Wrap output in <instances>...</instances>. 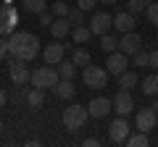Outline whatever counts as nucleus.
I'll use <instances>...</instances> for the list:
<instances>
[{"mask_svg": "<svg viewBox=\"0 0 158 147\" xmlns=\"http://www.w3.org/2000/svg\"><path fill=\"white\" fill-rule=\"evenodd\" d=\"M132 58H135V66H150V53L142 50V47H140V50H137Z\"/></svg>", "mask_w": 158, "mask_h": 147, "instance_id": "30", "label": "nucleus"}, {"mask_svg": "<svg viewBox=\"0 0 158 147\" xmlns=\"http://www.w3.org/2000/svg\"><path fill=\"white\" fill-rule=\"evenodd\" d=\"M90 37H92V29L85 26V24H79V26L71 29V40L77 42V45H85V42H90Z\"/></svg>", "mask_w": 158, "mask_h": 147, "instance_id": "18", "label": "nucleus"}, {"mask_svg": "<svg viewBox=\"0 0 158 147\" xmlns=\"http://www.w3.org/2000/svg\"><path fill=\"white\" fill-rule=\"evenodd\" d=\"M137 81H140V76H137L135 71H129V68L118 76V87H121V89H132V87H137Z\"/></svg>", "mask_w": 158, "mask_h": 147, "instance_id": "20", "label": "nucleus"}, {"mask_svg": "<svg viewBox=\"0 0 158 147\" xmlns=\"http://www.w3.org/2000/svg\"><path fill=\"white\" fill-rule=\"evenodd\" d=\"M8 55L29 63L32 58L40 55V40L32 32H13L8 37Z\"/></svg>", "mask_w": 158, "mask_h": 147, "instance_id": "1", "label": "nucleus"}, {"mask_svg": "<svg viewBox=\"0 0 158 147\" xmlns=\"http://www.w3.org/2000/svg\"><path fill=\"white\" fill-rule=\"evenodd\" d=\"M71 61L77 63V66L85 68V66H90V63H92V55H90L87 50H82V47H77V50H74V55H71Z\"/></svg>", "mask_w": 158, "mask_h": 147, "instance_id": "26", "label": "nucleus"}, {"mask_svg": "<svg viewBox=\"0 0 158 147\" xmlns=\"http://www.w3.org/2000/svg\"><path fill=\"white\" fill-rule=\"evenodd\" d=\"M98 3H100V0H77V6L82 8V11H85V13H87V11H92V8H95Z\"/></svg>", "mask_w": 158, "mask_h": 147, "instance_id": "33", "label": "nucleus"}, {"mask_svg": "<svg viewBox=\"0 0 158 147\" xmlns=\"http://www.w3.org/2000/svg\"><path fill=\"white\" fill-rule=\"evenodd\" d=\"M82 81H85L90 89H103V87L108 84V71L103 66H85L82 68Z\"/></svg>", "mask_w": 158, "mask_h": 147, "instance_id": "4", "label": "nucleus"}, {"mask_svg": "<svg viewBox=\"0 0 158 147\" xmlns=\"http://www.w3.org/2000/svg\"><path fill=\"white\" fill-rule=\"evenodd\" d=\"M156 126H158V113L153 110V108H140V110H137V116H135V129L150 134Z\"/></svg>", "mask_w": 158, "mask_h": 147, "instance_id": "7", "label": "nucleus"}, {"mask_svg": "<svg viewBox=\"0 0 158 147\" xmlns=\"http://www.w3.org/2000/svg\"><path fill=\"white\" fill-rule=\"evenodd\" d=\"M69 29H71V21H69V16H56V21L50 24V34L56 37V40H63L69 34Z\"/></svg>", "mask_w": 158, "mask_h": 147, "instance_id": "16", "label": "nucleus"}, {"mask_svg": "<svg viewBox=\"0 0 158 147\" xmlns=\"http://www.w3.org/2000/svg\"><path fill=\"white\" fill-rule=\"evenodd\" d=\"M140 47H142V37L135 32V29L121 34V40H118V50H121V53H127V55L132 58L137 50H140Z\"/></svg>", "mask_w": 158, "mask_h": 147, "instance_id": "11", "label": "nucleus"}, {"mask_svg": "<svg viewBox=\"0 0 158 147\" xmlns=\"http://www.w3.org/2000/svg\"><path fill=\"white\" fill-rule=\"evenodd\" d=\"M103 6H113V3H116V0H100Z\"/></svg>", "mask_w": 158, "mask_h": 147, "instance_id": "38", "label": "nucleus"}, {"mask_svg": "<svg viewBox=\"0 0 158 147\" xmlns=\"http://www.w3.org/2000/svg\"><path fill=\"white\" fill-rule=\"evenodd\" d=\"M142 95H148V97L158 95V74H150V76L142 79Z\"/></svg>", "mask_w": 158, "mask_h": 147, "instance_id": "19", "label": "nucleus"}, {"mask_svg": "<svg viewBox=\"0 0 158 147\" xmlns=\"http://www.w3.org/2000/svg\"><path fill=\"white\" fill-rule=\"evenodd\" d=\"M53 13H56V16H69V11H71V8H69V3L66 0H58V3H53V8H50Z\"/></svg>", "mask_w": 158, "mask_h": 147, "instance_id": "31", "label": "nucleus"}, {"mask_svg": "<svg viewBox=\"0 0 158 147\" xmlns=\"http://www.w3.org/2000/svg\"><path fill=\"white\" fill-rule=\"evenodd\" d=\"M53 92H56L61 100H71V97L77 95V87H74V81H71V79H61L56 87H53Z\"/></svg>", "mask_w": 158, "mask_h": 147, "instance_id": "17", "label": "nucleus"}, {"mask_svg": "<svg viewBox=\"0 0 158 147\" xmlns=\"http://www.w3.org/2000/svg\"><path fill=\"white\" fill-rule=\"evenodd\" d=\"M63 53H66V45H61V42H50V45L42 50V58H45L48 66H58V63L63 61Z\"/></svg>", "mask_w": 158, "mask_h": 147, "instance_id": "14", "label": "nucleus"}, {"mask_svg": "<svg viewBox=\"0 0 158 147\" xmlns=\"http://www.w3.org/2000/svg\"><path fill=\"white\" fill-rule=\"evenodd\" d=\"M132 108H135V97H132L129 89H118L116 97H113V110H116L118 116H129Z\"/></svg>", "mask_w": 158, "mask_h": 147, "instance_id": "12", "label": "nucleus"}, {"mask_svg": "<svg viewBox=\"0 0 158 147\" xmlns=\"http://www.w3.org/2000/svg\"><path fill=\"white\" fill-rule=\"evenodd\" d=\"M145 16H148V21H150V26H158V3H148Z\"/></svg>", "mask_w": 158, "mask_h": 147, "instance_id": "29", "label": "nucleus"}, {"mask_svg": "<svg viewBox=\"0 0 158 147\" xmlns=\"http://www.w3.org/2000/svg\"><path fill=\"white\" fill-rule=\"evenodd\" d=\"M127 145H129V147H148V145H150V137H148L145 131L137 129V134H129V137H127Z\"/></svg>", "mask_w": 158, "mask_h": 147, "instance_id": "21", "label": "nucleus"}, {"mask_svg": "<svg viewBox=\"0 0 158 147\" xmlns=\"http://www.w3.org/2000/svg\"><path fill=\"white\" fill-rule=\"evenodd\" d=\"M90 29H92V34H98V37H103V34H108L113 29V16L108 11H98V13H92V18H90Z\"/></svg>", "mask_w": 158, "mask_h": 147, "instance_id": "8", "label": "nucleus"}, {"mask_svg": "<svg viewBox=\"0 0 158 147\" xmlns=\"http://www.w3.org/2000/svg\"><path fill=\"white\" fill-rule=\"evenodd\" d=\"M127 66H129V55L121 50L116 53H108V61H106V71L111 74V76H121V74L127 71Z\"/></svg>", "mask_w": 158, "mask_h": 147, "instance_id": "9", "label": "nucleus"}, {"mask_svg": "<svg viewBox=\"0 0 158 147\" xmlns=\"http://www.w3.org/2000/svg\"><path fill=\"white\" fill-rule=\"evenodd\" d=\"M82 145H85V147H98V145H100V142H98L95 137H90V139H85V142H82Z\"/></svg>", "mask_w": 158, "mask_h": 147, "instance_id": "36", "label": "nucleus"}, {"mask_svg": "<svg viewBox=\"0 0 158 147\" xmlns=\"http://www.w3.org/2000/svg\"><path fill=\"white\" fill-rule=\"evenodd\" d=\"M21 3H24V11H27V13H37V16H40L42 11H48L45 0H21Z\"/></svg>", "mask_w": 158, "mask_h": 147, "instance_id": "24", "label": "nucleus"}, {"mask_svg": "<svg viewBox=\"0 0 158 147\" xmlns=\"http://www.w3.org/2000/svg\"><path fill=\"white\" fill-rule=\"evenodd\" d=\"M69 21H71V26H79V24H85V11H82V8H71V11H69Z\"/></svg>", "mask_w": 158, "mask_h": 147, "instance_id": "28", "label": "nucleus"}, {"mask_svg": "<svg viewBox=\"0 0 158 147\" xmlns=\"http://www.w3.org/2000/svg\"><path fill=\"white\" fill-rule=\"evenodd\" d=\"M53 21H56V13H53V11H42V13H40V26H42V29H50Z\"/></svg>", "mask_w": 158, "mask_h": 147, "instance_id": "32", "label": "nucleus"}, {"mask_svg": "<svg viewBox=\"0 0 158 147\" xmlns=\"http://www.w3.org/2000/svg\"><path fill=\"white\" fill-rule=\"evenodd\" d=\"M145 8H148V0H127V11L129 13H145Z\"/></svg>", "mask_w": 158, "mask_h": 147, "instance_id": "27", "label": "nucleus"}, {"mask_svg": "<svg viewBox=\"0 0 158 147\" xmlns=\"http://www.w3.org/2000/svg\"><path fill=\"white\" fill-rule=\"evenodd\" d=\"M8 71H11V81L13 84H27V81H32V71L27 68V61L13 58V61L8 63Z\"/></svg>", "mask_w": 158, "mask_h": 147, "instance_id": "10", "label": "nucleus"}, {"mask_svg": "<svg viewBox=\"0 0 158 147\" xmlns=\"http://www.w3.org/2000/svg\"><path fill=\"white\" fill-rule=\"evenodd\" d=\"M100 47H103L106 53H116V50H118V37H113L111 32L103 34V37H100Z\"/></svg>", "mask_w": 158, "mask_h": 147, "instance_id": "25", "label": "nucleus"}, {"mask_svg": "<svg viewBox=\"0 0 158 147\" xmlns=\"http://www.w3.org/2000/svg\"><path fill=\"white\" fill-rule=\"evenodd\" d=\"M0 131H3V118H0Z\"/></svg>", "mask_w": 158, "mask_h": 147, "instance_id": "40", "label": "nucleus"}, {"mask_svg": "<svg viewBox=\"0 0 158 147\" xmlns=\"http://www.w3.org/2000/svg\"><path fill=\"white\" fill-rule=\"evenodd\" d=\"M87 118H90V113H87V105H69L66 110H63V126H66L69 131H79L82 126L87 124Z\"/></svg>", "mask_w": 158, "mask_h": 147, "instance_id": "3", "label": "nucleus"}, {"mask_svg": "<svg viewBox=\"0 0 158 147\" xmlns=\"http://www.w3.org/2000/svg\"><path fill=\"white\" fill-rule=\"evenodd\" d=\"M111 110H113V102L108 100V97H95V100H90V105H87L90 118H106Z\"/></svg>", "mask_w": 158, "mask_h": 147, "instance_id": "13", "label": "nucleus"}, {"mask_svg": "<svg viewBox=\"0 0 158 147\" xmlns=\"http://www.w3.org/2000/svg\"><path fill=\"white\" fill-rule=\"evenodd\" d=\"M156 45H158V37H156Z\"/></svg>", "mask_w": 158, "mask_h": 147, "instance_id": "42", "label": "nucleus"}, {"mask_svg": "<svg viewBox=\"0 0 158 147\" xmlns=\"http://www.w3.org/2000/svg\"><path fill=\"white\" fill-rule=\"evenodd\" d=\"M58 74H61V79H74L77 76V63L74 61H61L58 63Z\"/></svg>", "mask_w": 158, "mask_h": 147, "instance_id": "22", "label": "nucleus"}, {"mask_svg": "<svg viewBox=\"0 0 158 147\" xmlns=\"http://www.w3.org/2000/svg\"><path fill=\"white\" fill-rule=\"evenodd\" d=\"M27 102H29V108H42V102H45V89L34 87V89L27 95Z\"/></svg>", "mask_w": 158, "mask_h": 147, "instance_id": "23", "label": "nucleus"}, {"mask_svg": "<svg viewBox=\"0 0 158 147\" xmlns=\"http://www.w3.org/2000/svg\"><path fill=\"white\" fill-rule=\"evenodd\" d=\"M135 13H129V11H121V13H116L113 16V29H118V32L124 34V32H132L135 29Z\"/></svg>", "mask_w": 158, "mask_h": 147, "instance_id": "15", "label": "nucleus"}, {"mask_svg": "<svg viewBox=\"0 0 158 147\" xmlns=\"http://www.w3.org/2000/svg\"><path fill=\"white\" fill-rule=\"evenodd\" d=\"M150 108H153V110H156V113H158V100H153V105H150Z\"/></svg>", "mask_w": 158, "mask_h": 147, "instance_id": "39", "label": "nucleus"}, {"mask_svg": "<svg viewBox=\"0 0 158 147\" xmlns=\"http://www.w3.org/2000/svg\"><path fill=\"white\" fill-rule=\"evenodd\" d=\"M8 55V40H3L0 37V63H3V58Z\"/></svg>", "mask_w": 158, "mask_h": 147, "instance_id": "34", "label": "nucleus"}, {"mask_svg": "<svg viewBox=\"0 0 158 147\" xmlns=\"http://www.w3.org/2000/svg\"><path fill=\"white\" fill-rule=\"evenodd\" d=\"M150 66L158 71V50H153V53H150Z\"/></svg>", "mask_w": 158, "mask_h": 147, "instance_id": "35", "label": "nucleus"}, {"mask_svg": "<svg viewBox=\"0 0 158 147\" xmlns=\"http://www.w3.org/2000/svg\"><path fill=\"white\" fill-rule=\"evenodd\" d=\"M129 134H132V126L127 124L124 116H118V118L111 121V126H108V139H111L113 145H124Z\"/></svg>", "mask_w": 158, "mask_h": 147, "instance_id": "5", "label": "nucleus"}, {"mask_svg": "<svg viewBox=\"0 0 158 147\" xmlns=\"http://www.w3.org/2000/svg\"><path fill=\"white\" fill-rule=\"evenodd\" d=\"M58 81H61V74H58V68L48 66V63L32 71V87H40V89H53Z\"/></svg>", "mask_w": 158, "mask_h": 147, "instance_id": "2", "label": "nucleus"}, {"mask_svg": "<svg viewBox=\"0 0 158 147\" xmlns=\"http://www.w3.org/2000/svg\"><path fill=\"white\" fill-rule=\"evenodd\" d=\"M16 24H19V11L11 3H3L0 6V34H13Z\"/></svg>", "mask_w": 158, "mask_h": 147, "instance_id": "6", "label": "nucleus"}, {"mask_svg": "<svg viewBox=\"0 0 158 147\" xmlns=\"http://www.w3.org/2000/svg\"><path fill=\"white\" fill-rule=\"evenodd\" d=\"M148 3H158V0H148Z\"/></svg>", "mask_w": 158, "mask_h": 147, "instance_id": "41", "label": "nucleus"}, {"mask_svg": "<svg viewBox=\"0 0 158 147\" xmlns=\"http://www.w3.org/2000/svg\"><path fill=\"white\" fill-rule=\"evenodd\" d=\"M0 108H6V89H0Z\"/></svg>", "mask_w": 158, "mask_h": 147, "instance_id": "37", "label": "nucleus"}]
</instances>
